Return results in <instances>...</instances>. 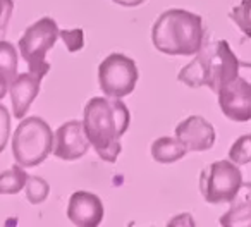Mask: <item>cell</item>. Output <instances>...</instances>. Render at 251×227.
<instances>
[{"label":"cell","mask_w":251,"mask_h":227,"mask_svg":"<svg viewBox=\"0 0 251 227\" xmlns=\"http://www.w3.org/2000/svg\"><path fill=\"white\" fill-rule=\"evenodd\" d=\"M243 186V172L232 160H217L200 174V191L206 203H230Z\"/></svg>","instance_id":"cell-6"},{"label":"cell","mask_w":251,"mask_h":227,"mask_svg":"<svg viewBox=\"0 0 251 227\" xmlns=\"http://www.w3.org/2000/svg\"><path fill=\"white\" fill-rule=\"evenodd\" d=\"M67 219L77 227H97L103 219V203L90 191H76L67 205Z\"/></svg>","instance_id":"cell-11"},{"label":"cell","mask_w":251,"mask_h":227,"mask_svg":"<svg viewBox=\"0 0 251 227\" xmlns=\"http://www.w3.org/2000/svg\"><path fill=\"white\" fill-rule=\"evenodd\" d=\"M59 26L52 18H42L31 26L26 28L19 38V52L29 71L40 76H45L50 71V64L47 62V52L53 49L59 38Z\"/></svg>","instance_id":"cell-5"},{"label":"cell","mask_w":251,"mask_h":227,"mask_svg":"<svg viewBox=\"0 0 251 227\" xmlns=\"http://www.w3.org/2000/svg\"><path fill=\"white\" fill-rule=\"evenodd\" d=\"M43 77L35 73L18 74L12 83H9V95L12 103V116L16 119H25L26 112L29 110L31 103L40 93Z\"/></svg>","instance_id":"cell-12"},{"label":"cell","mask_w":251,"mask_h":227,"mask_svg":"<svg viewBox=\"0 0 251 227\" xmlns=\"http://www.w3.org/2000/svg\"><path fill=\"white\" fill-rule=\"evenodd\" d=\"M18 76V52L14 45L0 40V77L12 83Z\"/></svg>","instance_id":"cell-16"},{"label":"cell","mask_w":251,"mask_h":227,"mask_svg":"<svg viewBox=\"0 0 251 227\" xmlns=\"http://www.w3.org/2000/svg\"><path fill=\"white\" fill-rule=\"evenodd\" d=\"M14 12V2L12 0H0V38L4 36L11 16Z\"/></svg>","instance_id":"cell-22"},{"label":"cell","mask_w":251,"mask_h":227,"mask_svg":"<svg viewBox=\"0 0 251 227\" xmlns=\"http://www.w3.org/2000/svg\"><path fill=\"white\" fill-rule=\"evenodd\" d=\"M229 18L236 23L244 36L251 38V0H241L236 7L229 12Z\"/></svg>","instance_id":"cell-18"},{"label":"cell","mask_w":251,"mask_h":227,"mask_svg":"<svg viewBox=\"0 0 251 227\" xmlns=\"http://www.w3.org/2000/svg\"><path fill=\"white\" fill-rule=\"evenodd\" d=\"M90 145L81 121L64 123L53 134V155L60 160L73 162L84 157L90 150Z\"/></svg>","instance_id":"cell-9"},{"label":"cell","mask_w":251,"mask_h":227,"mask_svg":"<svg viewBox=\"0 0 251 227\" xmlns=\"http://www.w3.org/2000/svg\"><path fill=\"white\" fill-rule=\"evenodd\" d=\"M25 189H26V198H28V202L31 203V205L43 203L50 193L49 182L43 177H40V176H29Z\"/></svg>","instance_id":"cell-17"},{"label":"cell","mask_w":251,"mask_h":227,"mask_svg":"<svg viewBox=\"0 0 251 227\" xmlns=\"http://www.w3.org/2000/svg\"><path fill=\"white\" fill-rule=\"evenodd\" d=\"M114 4L122 5V7H138V5L145 4L147 0H112Z\"/></svg>","instance_id":"cell-23"},{"label":"cell","mask_w":251,"mask_h":227,"mask_svg":"<svg viewBox=\"0 0 251 227\" xmlns=\"http://www.w3.org/2000/svg\"><path fill=\"white\" fill-rule=\"evenodd\" d=\"M151 42L165 55H196L205 45L201 16L184 9H169L155 21Z\"/></svg>","instance_id":"cell-2"},{"label":"cell","mask_w":251,"mask_h":227,"mask_svg":"<svg viewBox=\"0 0 251 227\" xmlns=\"http://www.w3.org/2000/svg\"><path fill=\"white\" fill-rule=\"evenodd\" d=\"M219 105L222 114L232 123L251 121V64L241 60V69L234 79L219 91Z\"/></svg>","instance_id":"cell-8"},{"label":"cell","mask_w":251,"mask_h":227,"mask_svg":"<svg viewBox=\"0 0 251 227\" xmlns=\"http://www.w3.org/2000/svg\"><path fill=\"white\" fill-rule=\"evenodd\" d=\"M29 176L26 174L25 167L14 165L0 174V195H18L25 189Z\"/></svg>","instance_id":"cell-15"},{"label":"cell","mask_w":251,"mask_h":227,"mask_svg":"<svg viewBox=\"0 0 251 227\" xmlns=\"http://www.w3.org/2000/svg\"><path fill=\"white\" fill-rule=\"evenodd\" d=\"M53 151V133L42 117H26L12 136V155L16 164L29 169L43 164Z\"/></svg>","instance_id":"cell-4"},{"label":"cell","mask_w":251,"mask_h":227,"mask_svg":"<svg viewBox=\"0 0 251 227\" xmlns=\"http://www.w3.org/2000/svg\"><path fill=\"white\" fill-rule=\"evenodd\" d=\"M224 227H251V182H243L230 202V208L220 217Z\"/></svg>","instance_id":"cell-13"},{"label":"cell","mask_w":251,"mask_h":227,"mask_svg":"<svg viewBox=\"0 0 251 227\" xmlns=\"http://www.w3.org/2000/svg\"><path fill=\"white\" fill-rule=\"evenodd\" d=\"M60 40L64 42V45L67 47L69 52H79L81 49L84 47V31L81 28L76 29H62L59 33Z\"/></svg>","instance_id":"cell-20"},{"label":"cell","mask_w":251,"mask_h":227,"mask_svg":"<svg viewBox=\"0 0 251 227\" xmlns=\"http://www.w3.org/2000/svg\"><path fill=\"white\" fill-rule=\"evenodd\" d=\"M229 158L237 165H246L251 162V134L237 138L229 150Z\"/></svg>","instance_id":"cell-19"},{"label":"cell","mask_w":251,"mask_h":227,"mask_svg":"<svg viewBox=\"0 0 251 227\" xmlns=\"http://www.w3.org/2000/svg\"><path fill=\"white\" fill-rule=\"evenodd\" d=\"M176 138L186 147L188 151H206L215 145V129L201 116H191L177 124Z\"/></svg>","instance_id":"cell-10"},{"label":"cell","mask_w":251,"mask_h":227,"mask_svg":"<svg viewBox=\"0 0 251 227\" xmlns=\"http://www.w3.org/2000/svg\"><path fill=\"white\" fill-rule=\"evenodd\" d=\"M129 110L114 97H95L84 107L83 126L101 160L114 164L121 153V138L129 127Z\"/></svg>","instance_id":"cell-1"},{"label":"cell","mask_w":251,"mask_h":227,"mask_svg":"<svg viewBox=\"0 0 251 227\" xmlns=\"http://www.w3.org/2000/svg\"><path fill=\"white\" fill-rule=\"evenodd\" d=\"M138 77L136 62L124 53H110L98 66V83L107 97L124 98L131 95L136 88Z\"/></svg>","instance_id":"cell-7"},{"label":"cell","mask_w":251,"mask_h":227,"mask_svg":"<svg viewBox=\"0 0 251 227\" xmlns=\"http://www.w3.org/2000/svg\"><path fill=\"white\" fill-rule=\"evenodd\" d=\"M241 60L226 40L203 45L196 57L181 69L177 79L189 88L208 86L213 93L239 74Z\"/></svg>","instance_id":"cell-3"},{"label":"cell","mask_w":251,"mask_h":227,"mask_svg":"<svg viewBox=\"0 0 251 227\" xmlns=\"http://www.w3.org/2000/svg\"><path fill=\"white\" fill-rule=\"evenodd\" d=\"M188 150L177 138H158L151 145V157L158 164H174L186 157Z\"/></svg>","instance_id":"cell-14"},{"label":"cell","mask_w":251,"mask_h":227,"mask_svg":"<svg viewBox=\"0 0 251 227\" xmlns=\"http://www.w3.org/2000/svg\"><path fill=\"white\" fill-rule=\"evenodd\" d=\"M9 91V83L4 79V77H0V98H4Z\"/></svg>","instance_id":"cell-24"},{"label":"cell","mask_w":251,"mask_h":227,"mask_svg":"<svg viewBox=\"0 0 251 227\" xmlns=\"http://www.w3.org/2000/svg\"><path fill=\"white\" fill-rule=\"evenodd\" d=\"M9 136H11V114L0 103V153L7 147Z\"/></svg>","instance_id":"cell-21"}]
</instances>
